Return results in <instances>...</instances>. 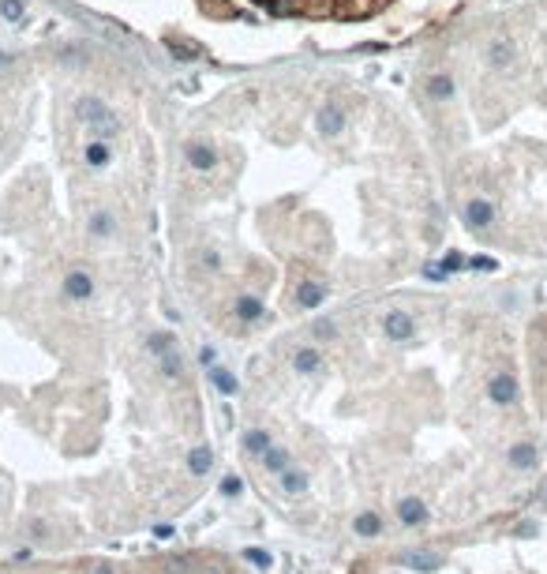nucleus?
I'll list each match as a JSON object with an SVG mask.
<instances>
[{
	"label": "nucleus",
	"mask_w": 547,
	"mask_h": 574,
	"mask_svg": "<svg viewBox=\"0 0 547 574\" xmlns=\"http://www.w3.org/2000/svg\"><path fill=\"white\" fill-rule=\"evenodd\" d=\"M87 165H94V169L109 165V146L105 143H87Z\"/></svg>",
	"instance_id": "b1692460"
},
{
	"label": "nucleus",
	"mask_w": 547,
	"mask_h": 574,
	"mask_svg": "<svg viewBox=\"0 0 547 574\" xmlns=\"http://www.w3.org/2000/svg\"><path fill=\"white\" fill-rule=\"evenodd\" d=\"M333 335H338V327H333L330 319H319V323H315V338H333Z\"/></svg>",
	"instance_id": "7c9ffc66"
},
{
	"label": "nucleus",
	"mask_w": 547,
	"mask_h": 574,
	"mask_svg": "<svg viewBox=\"0 0 547 574\" xmlns=\"http://www.w3.org/2000/svg\"><path fill=\"white\" fill-rule=\"evenodd\" d=\"M188 162H191V169H214L218 165V151L210 143H188Z\"/></svg>",
	"instance_id": "1a4fd4ad"
},
{
	"label": "nucleus",
	"mask_w": 547,
	"mask_h": 574,
	"mask_svg": "<svg viewBox=\"0 0 547 574\" xmlns=\"http://www.w3.org/2000/svg\"><path fill=\"white\" fill-rule=\"evenodd\" d=\"M210 466H214V455H210V447H196V450L188 455V469H191L196 477H202Z\"/></svg>",
	"instance_id": "2eb2a0df"
},
{
	"label": "nucleus",
	"mask_w": 547,
	"mask_h": 574,
	"mask_svg": "<svg viewBox=\"0 0 547 574\" xmlns=\"http://www.w3.org/2000/svg\"><path fill=\"white\" fill-rule=\"evenodd\" d=\"M169 53H173L176 60H196V57H199L196 45H184V42H169Z\"/></svg>",
	"instance_id": "bb28decb"
},
{
	"label": "nucleus",
	"mask_w": 547,
	"mask_h": 574,
	"mask_svg": "<svg viewBox=\"0 0 547 574\" xmlns=\"http://www.w3.org/2000/svg\"><path fill=\"white\" fill-rule=\"evenodd\" d=\"M397 518H401L405 525H420V522H428V507L420 503V499H401V503H397Z\"/></svg>",
	"instance_id": "9d476101"
},
{
	"label": "nucleus",
	"mask_w": 547,
	"mask_h": 574,
	"mask_svg": "<svg viewBox=\"0 0 547 574\" xmlns=\"http://www.w3.org/2000/svg\"><path fill=\"white\" fill-rule=\"evenodd\" d=\"M240 492H244V480H240V477H233V473H229L225 480H221V496H229V499H236Z\"/></svg>",
	"instance_id": "cd10ccee"
},
{
	"label": "nucleus",
	"mask_w": 547,
	"mask_h": 574,
	"mask_svg": "<svg viewBox=\"0 0 547 574\" xmlns=\"http://www.w3.org/2000/svg\"><path fill=\"white\" fill-rule=\"evenodd\" d=\"M87 229H90V233H94V237H109V233H113V229H116V226H113V214H105V210H98V214L90 218V226H87Z\"/></svg>",
	"instance_id": "4be33fe9"
},
{
	"label": "nucleus",
	"mask_w": 547,
	"mask_h": 574,
	"mask_svg": "<svg viewBox=\"0 0 547 574\" xmlns=\"http://www.w3.org/2000/svg\"><path fill=\"white\" fill-rule=\"evenodd\" d=\"M383 330H386V338H390V341H409L413 330H416V323H413L409 312H386Z\"/></svg>",
	"instance_id": "f03ea898"
},
{
	"label": "nucleus",
	"mask_w": 547,
	"mask_h": 574,
	"mask_svg": "<svg viewBox=\"0 0 547 574\" xmlns=\"http://www.w3.org/2000/svg\"><path fill=\"white\" fill-rule=\"evenodd\" d=\"M244 559L266 571V567H270V563H274V555H270V552H263V548H244Z\"/></svg>",
	"instance_id": "a878e982"
},
{
	"label": "nucleus",
	"mask_w": 547,
	"mask_h": 574,
	"mask_svg": "<svg viewBox=\"0 0 547 574\" xmlns=\"http://www.w3.org/2000/svg\"><path fill=\"white\" fill-rule=\"evenodd\" d=\"M472 271H495V259H487V255H476V259H472Z\"/></svg>",
	"instance_id": "72a5a7b5"
},
{
	"label": "nucleus",
	"mask_w": 547,
	"mask_h": 574,
	"mask_svg": "<svg viewBox=\"0 0 547 574\" xmlns=\"http://www.w3.org/2000/svg\"><path fill=\"white\" fill-rule=\"evenodd\" d=\"M0 64H4V53H0Z\"/></svg>",
	"instance_id": "e433bc0d"
},
{
	"label": "nucleus",
	"mask_w": 547,
	"mask_h": 574,
	"mask_svg": "<svg viewBox=\"0 0 547 574\" xmlns=\"http://www.w3.org/2000/svg\"><path fill=\"white\" fill-rule=\"evenodd\" d=\"M259 4H270V8H274V4H277V0H259Z\"/></svg>",
	"instance_id": "f704fd0d"
},
{
	"label": "nucleus",
	"mask_w": 547,
	"mask_h": 574,
	"mask_svg": "<svg viewBox=\"0 0 547 574\" xmlns=\"http://www.w3.org/2000/svg\"><path fill=\"white\" fill-rule=\"evenodd\" d=\"M352 530H356L360 537H375L379 530H383V522H379V514H360L356 522H352Z\"/></svg>",
	"instance_id": "5701e85b"
},
{
	"label": "nucleus",
	"mask_w": 547,
	"mask_h": 574,
	"mask_svg": "<svg viewBox=\"0 0 547 574\" xmlns=\"http://www.w3.org/2000/svg\"><path fill=\"white\" fill-rule=\"evenodd\" d=\"M64 293H68L71 301H87L90 293H94V278L83 274V271H71L68 278H64Z\"/></svg>",
	"instance_id": "0eeeda50"
},
{
	"label": "nucleus",
	"mask_w": 547,
	"mask_h": 574,
	"mask_svg": "<svg viewBox=\"0 0 547 574\" xmlns=\"http://www.w3.org/2000/svg\"><path fill=\"white\" fill-rule=\"evenodd\" d=\"M428 94H431L435 101H446V98L453 94V79H450V76H431V79H428Z\"/></svg>",
	"instance_id": "a211bd4d"
},
{
	"label": "nucleus",
	"mask_w": 547,
	"mask_h": 574,
	"mask_svg": "<svg viewBox=\"0 0 547 574\" xmlns=\"http://www.w3.org/2000/svg\"><path fill=\"white\" fill-rule=\"evenodd\" d=\"M162 372L169 375V379H176V375H180V360H176L173 353H165V357H162Z\"/></svg>",
	"instance_id": "c756f323"
},
{
	"label": "nucleus",
	"mask_w": 547,
	"mask_h": 574,
	"mask_svg": "<svg viewBox=\"0 0 547 574\" xmlns=\"http://www.w3.org/2000/svg\"><path fill=\"white\" fill-rule=\"evenodd\" d=\"M510 466L532 469L536 466V447H532V443H517V447H510Z\"/></svg>",
	"instance_id": "ddd939ff"
},
{
	"label": "nucleus",
	"mask_w": 547,
	"mask_h": 574,
	"mask_svg": "<svg viewBox=\"0 0 547 574\" xmlns=\"http://www.w3.org/2000/svg\"><path fill=\"white\" fill-rule=\"evenodd\" d=\"M76 113H79V120H87V124L94 128L98 139H113L116 135V120H113V113H109V105L101 98H83L76 105Z\"/></svg>",
	"instance_id": "f257e3e1"
},
{
	"label": "nucleus",
	"mask_w": 547,
	"mask_h": 574,
	"mask_svg": "<svg viewBox=\"0 0 547 574\" xmlns=\"http://www.w3.org/2000/svg\"><path fill=\"white\" fill-rule=\"evenodd\" d=\"M281 484H285V492H293V496L308 492V477L296 473V469H285V473H281Z\"/></svg>",
	"instance_id": "412c9836"
},
{
	"label": "nucleus",
	"mask_w": 547,
	"mask_h": 574,
	"mask_svg": "<svg viewBox=\"0 0 547 574\" xmlns=\"http://www.w3.org/2000/svg\"><path fill=\"white\" fill-rule=\"evenodd\" d=\"M146 349H150V353H157V357L173 353V335H169V330H154V335L146 338Z\"/></svg>",
	"instance_id": "6ab92c4d"
},
{
	"label": "nucleus",
	"mask_w": 547,
	"mask_h": 574,
	"mask_svg": "<svg viewBox=\"0 0 547 574\" xmlns=\"http://www.w3.org/2000/svg\"><path fill=\"white\" fill-rule=\"evenodd\" d=\"M199 360H202V364H207V368H214V364H218V353H214V346H202V349H199Z\"/></svg>",
	"instance_id": "473e14b6"
},
{
	"label": "nucleus",
	"mask_w": 547,
	"mask_h": 574,
	"mask_svg": "<svg viewBox=\"0 0 547 574\" xmlns=\"http://www.w3.org/2000/svg\"><path fill=\"white\" fill-rule=\"evenodd\" d=\"M293 368H296V372H304V375L319 372V368H322L319 349H296V353H293Z\"/></svg>",
	"instance_id": "9b49d317"
},
{
	"label": "nucleus",
	"mask_w": 547,
	"mask_h": 574,
	"mask_svg": "<svg viewBox=\"0 0 547 574\" xmlns=\"http://www.w3.org/2000/svg\"><path fill=\"white\" fill-rule=\"evenodd\" d=\"M544 503H547V488H544Z\"/></svg>",
	"instance_id": "c9c22d12"
},
{
	"label": "nucleus",
	"mask_w": 547,
	"mask_h": 574,
	"mask_svg": "<svg viewBox=\"0 0 547 574\" xmlns=\"http://www.w3.org/2000/svg\"><path fill=\"white\" fill-rule=\"evenodd\" d=\"M341 128H345V109H341L338 101H327V105L319 109V132L322 135H341Z\"/></svg>",
	"instance_id": "423d86ee"
},
{
	"label": "nucleus",
	"mask_w": 547,
	"mask_h": 574,
	"mask_svg": "<svg viewBox=\"0 0 547 574\" xmlns=\"http://www.w3.org/2000/svg\"><path fill=\"white\" fill-rule=\"evenodd\" d=\"M491 64H495V68H506L510 60H514V45H510L506 38H498V42H491Z\"/></svg>",
	"instance_id": "dca6fc26"
},
{
	"label": "nucleus",
	"mask_w": 547,
	"mask_h": 574,
	"mask_svg": "<svg viewBox=\"0 0 547 574\" xmlns=\"http://www.w3.org/2000/svg\"><path fill=\"white\" fill-rule=\"evenodd\" d=\"M244 447L252 450V455H259V458H263L266 450H270V436H266L263 428H252V432H248V436H244Z\"/></svg>",
	"instance_id": "f3484780"
},
{
	"label": "nucleus",
	"mask_w": 547,
	"mask_h": 574,
	"mask_svg": "<svg viewBox=\"0 0 547 574\" xmlns=\"http://www.w3.org/2000/svg\"><path fill=\"white\" fill-rule=\"evenodd\" d=\"M23 12H26L23 0H0V15H4L8 23H19V19H23Z\"/></svg>",
	"instance_id": "393cba45"
},
{
	"label": "nucleus",
	"mask_w": 547,
	"mask_h": 574,
	"mask_svg": "<svg viewBox=\"0 0 547 574\" xmlns=\"http://www.w3.org/2000/svg\"><path fill=\"white\" fill-rule=\"evenodd\" d=\"M491 218H495V207H491L487 199H469V207H465V226L472 229V233H484V229L491 226Z\"/></svg>",
	"instance_id": "7ed1b4c3"
},
{
	"label": "nucleus",
	"mask_w": 547,
	"mask_h": 574,
	"mask_svg": "<svg viewBox=\"0 0 547 574\" xmlns=\"http://www.w3.org/2000/svg\"><path fill=\"white\" fill-rule=\"evenodd\" d=\"M446 267H442V263H428V267H424V278H428V282H446Z\"/></svg>",
	"instance_id": "c85d7f7f"
},
{
	"label": "nucleus",
	"mask_w": 547,
	"mask_h": 574,
	"mask_svg": "<svg viewBox=\"0 0 547 574\" xmlns=\"http://www.w3.org/2000/svg\"><path fill=\"white\" fill-rule=\"evenodd\" d=\"M487 394H491V402H495V405H510V402L517 398V379H514V375H506V372L491 375Z\"/></svg>",
	"instance_id": "20e7f679"
},
{
	"label": "nucleus",
	"mask_w": 547,
	"mask_h": 574,
	"mask_svg": "<svg viewBox=\"0 0 547 574\" xmlns=\"http://www.w3.org/2000/svg\"><path fill=\"white\" fill-rule=\"evenodd\" d=\"M263 301L259 297H240L236 301V319H244V323H255V319H263Z\"/></svg>",
	"instance_id": "4468645a"
},
{
	"label": "nucleus",
	"mask_w": 547,
	"mask_h": 574,
	"mask_svg": "<svg viewBox=\"0 0 547 574\" xmlns=\"http://www.w3.org/2000/svg\"><path fill=\"white\" fill-rule=\"evenodd\" d=\"M442 267H446V271H450V274H453V271H461V267H465V259H461V255H458V252H450V255H446V259H442Z\"/></svg>",
	"instance_id": "2f4dec72"
},
{
	"label": "nucleus",
	"mask_w": 547,
	"mask_h": 574,
	"mask_svg": "<svg viewBox=\"0 0 547 574\" xmlns=\"http://www.w3.org/2000/svg\"><path fill=\"white\" fill-rule=\"evenodd\" d=\"M263 466L270 469V473H285V469H289V455H285V450H277V447H270L263 455Z\"/></svg>",
	"instance_id": "aec40b11"
},
{
	"label": "nucleus",
	"mask_w": 547,
	"mask_h": 574,
	"mask_svg": "<svg viewBox=\"0 0 547 574\" xmlns=\"http://www.w3.org/2000/svg\"><path fill=\"white\" fill-rule=\"evenodd\" d=\"M401 563H405L409 571L431 574V571L442 567V555H439V552H428V548H420V552H401Z\"/></svg>",
	"instance_id": "39448f33"
},
{
	"label": "nucleus",
	"mask_w": 547,
	"mask_h": 574,
	"mask_svg": "<svg viewBox=\"0 0 547 574\" xmlns=\"http://www.w3.org/2000/svg\"><path fill=\"white\" fill-rule=\"evenodd\" d=\"M207 375H210V383H214V387H218V391H221V394H236V391H240V383H236V375H233V372H229V368H221V364H214V368H210V372H207Z\"/></svg>",
	"instance_id": "f8f14e48"
},
{
	"label": "nucleus",
	"mask_w": 547,
	"mask_h": 574,
	"mask_svg": "<svg viewBox=\"0 0 547 574\" xmlns=\"http://www.w3.org/2000/svg\"><path fill=\"white\" fill-rule=\"evenodd\" d=\"M327 301V282H300L296 285V304L300 308H319Z\"/></svg>",
	"instance_id": "6e6552de"
}]
</instances>
